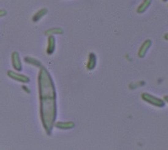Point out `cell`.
Returning <instances> with one entry per match:
<instances>
[{
  "label": "cell",
  "instance_id": "5b68a950",
  "mask_svg": "<svg viewBox=\"0 0 168 150\" xmlns=\"http://www.w3.org/2000/svg\"><path fill=\"white\" fill-rule=\"evenodd\" d=\"M152 41L151 40L147 39L145 40L144 42L142 43V45L140 46V47L139 48L138 51V57L140 58H144L146 55V53L150 49V47L151 46Z\"/></svg>",
  "mask_w": 168,
  "mask_h": 150
},
{
  "label": "cell",
  "instance_id": "9a60e30c",
  "mask_svg": "<svg viewBox=\"0 0 168 150\" xmlns=\"http://www.w3.org/2000/svg\"><path fill=\"white\" fill-rule=\"evenodd\" d=\"M162 1H163V2H166L167 0H162Z\"/></svg>",
  "mask_w": 168,
  "mask_h": 150
},
{
  "label": "cell",
  "instance_id": "9c48e42d",
  "mask_svg": "<svg viewBox=\"0 0 168 150\" xmlns=\"http://www.w3.org/2000/svg\"><path fill=\"white\" fill-rule=\"evenodd\" d=\"M152 3V0H143L141 3L137 7L136 12L137 14H143L145 13L146 10H148V8L151 6Z\"/></svg>",
  "mask_w": 168,
  "mask_h": 150
},
{
  "label": "cell",
  "instance_id": "6da1fadb",
  "mask_svg": "<svg viewBox=\"0 0 168 150\" xmlns=\"http://www.w3.org/2000/svg\"><path fill=\"white\" fill-rule=\"evenodd\" d=\"M38 86L40 121L46 133L50 136L57 116L56 91L52 77L44 66L40 68L38 75Z\"/></svg>",
  "mask_w": 168,
  "mask_h": 150
},
{
  "label": "cell",
  "instance_id": "8992f818",
  "mask_svg": "<svg viewBox=\"0 0 168 150\" xmlns=\"http://www.w3.org/2000/svg\"><path fill=\"white\" fill-rule=\"evenodd\" d=\"M54 127L60 130H71L75 127V123L72 121H55Z\"/></svg>",
  "mask_w": 168,
  "mask_h": 150
},
{
  "label": "cell",
  "instance_id": "7c38bea8",
  "mask_svg": "<svg viewBox=\"0 0 168 150\" xmlns=\"http://www.w3.org/2000/svg\"><path fill=\"white\" fill-rule=\"evenodd\" d=\"M63 33H64V30L62 28H60V27H52V28H50L49 30H46V31H45V34L46 35H62Z\"/></svg>",
  "mask_w": 168,
  "mask_h": 150
},
{
  "label": "cell",
  "instance_id": "52a82bcc",
  "mask_svg": "<svg viewBox=\"0 0 168 150\" xmlns=\"http://www.w3.org/2000/svg\"><path fill=\"white\" fill-rule=\"evenodd\" d=\"M56 50V38L54 36L50 35L48 37V44H47V48H46V53L48 55H52Z\"/></svg>",
  "mask_w": 168,
  "mask_h": 150
},
{
  "label": "cell",
  "instance_id": "4fadbf2b",
  "mask_svg": "<svg viewBox=\"0 0 168 150\" xmlns=\"http://www.w3.org/2000/svg\"><path fill=\"white\" fill-rule=\"evenodd\" d=\"M7 14V11L5 10H0V18L4 17Z\"/></svg>",
  "mask_w": 168,
  "mask_h": 150
},
{
  "label": "cell",
  "instance_id": "30bf717a",
  "mask_svg": "<svg viewBox=\"0 0 168 150\" xmlns=\"http://www.w3.org/2000/svg\"><path fill=\"white\" fill-rule=\"evenodd\" d=\"M48 13V10L46 8H42V9H40L37 11L36 13L34 14L33 16H32V21L33 22H38L39 20H41L43 17L46 15V14Z\"/></svg>",
  "mask_w": 168,
  "mask_h": 150
},
{
  "label": "cell",
  "instance_id": "8fae6325",
  "mask_svg": "<svg viewBox=\"0 0 168 150\" xmlns=\"http://www.w3.org/2000/svg\"><path fill=\"white\" fill-rule=\"evenodd\" d=\"M24 62H26V63H29L30 65L38 67L40 69L42 67V64H41V62L39 60H37L36 58H34V57H24Z\"/></svg>",
  "mask_w": 168,
  "mask_h": 150
},
{
  "label": "cell",
  "instance_id": "5bb4252c",
  "mask_svg": "<svg viewBox=\"0 0 168 150\" xmlns=\"http://www.w3.org/2000/svg\"><path fill=\"white\" fill-rule=\"evenodd\" d=\"M22 88H23V89H24V91L27 92L28 94H30V89H29L27 88L26 86H24V85H23V86H22Z\"/></svg>",
  "mask_w": 168,
  "mask_h": 150
},
{
  "label": "cell",
  "instance_id": "7a4b0ae2",
  "mask_svg": "<svg viewBox=\"0 0 168 150\" xmlns=\"http://www.w3.org/2000/svg\"><path fill=\"white\" fill-rule=\"evenodd\" d=\"M141 99L143 101L151 104V105H154L155 107L158 108H163L166 105V102L162 99H160L158 97H155L154 95H151L149 93L144 92L141 94Z\"/></svg>",
  "mask_w": 168,
  "mask_h": 150
},
{
  "label": "cell",
  "instance_id": "ba28073f",
  "mask_svg": "<svg viewBox=\"0 0 168 150\" xmlns=\"http://www.w3.org/2000/svg\"><path fill=\"white\" fill-rule=\"evenodd\" d=\"M97 65V56L93 52H90L88 56V61L87 64V69L89 71H92L96 68Z\"/></svg>",
  "mask_w": 168,
  "mask_h": 150
},
{
  "label": "cell",
  "instance_id": "277c9868",
  "mask_svg": "<svg viewBox=\"0 0 168 150\" xmlns=\"http://www.w3.org/2000/svg\"><path fill=\"white\" fill-rule=\"evenodd\" d=\"M11 62H12V66L14 70L17 72H21L23 67H22V62L20 60V53L18 52H13L11 54Z\"/></svg>",
  "mask_w": 168,
  "mask_h": 150
},
{
  "label": "cell",
  "instance_id": "3957f363",
  "mask_svg": "<svg viewBox=\"0 0 168 150\" xmlns=\"http://www.w3.org/2000/svg\"><path fill=\"white\" fill-rule=\"evenodd\" d=\"M7 75L10 78H12L13 80H15L17 82H20L22 84H28L30 82V78L24 74H21L19 73L14 72L13 70H9L7 72Z\"/></svg>",
  "mask_w": 168,
  "mask_h": 150
}]
</instances>
